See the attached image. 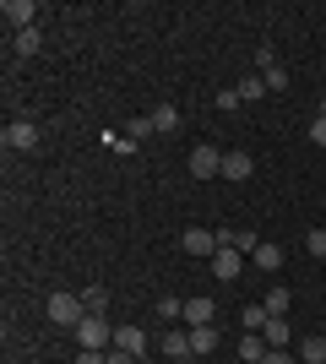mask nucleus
<instances>
[{
	"instance_id": "ddd939ff",
	"label": "nucleus",
	"mask_w": 326,
	"mask_h": 364,
	"mask_svg": "<svg viewBox=\"0 0 326 364\" xmlns=\"http://www.w3.org/2000/svg\"><path fill=\"white\" fill-rule=\"evenodd\" d=\"M158 348L169 353V359H190V332H180V326H169V332L158 337Z\"/></svg>"
},
{
	"instance_id": "f3484780",
	"label": "nucleus",
	"mask_w": 326,
	"mask_h": 364,
	"mask_svg": "<svg viewBox=\"0 0 326 364\" xmlns=\"http://www.w3.org/2000/svg\"><path fill=\"white\" fill-rule=\"evenodd\" d=\"M239 359H245V364H261L266 359V337L261 332H245V337H239Z\"/></svg>"
},
{
	"instance_id": "72a5a7b5",
	"label": "nucleus",
	"mask_w": 326,
	"mask_h": 364,
	"mask_svg": "<svg viewBox=\"0 0 326 364\" xmlns=\"http://www.w3.org/2000/svg\"><path fill=\"white\" fill-rule=\"evenodd\" d=\"M315 114H326V98H321V109H315Z\"/></svg>"
},
{
	"instance_id": "7ed1b4c3",
	"label": "nucleus",
	"mask_w": 326,
	"mask_h": 364,
	"mask_svg": "<svg viewBox=\"0 0 326 364\" xmlns=\"http://www.w3.org/2000/svg\"><path fill=\"white\" fill-rule=\"evenodd\" d=\"M190 174H196V180H212V174H223V147H212V141L190 147Z\"/></svg>"
},
{
	"instance_id": "bb28decb",
	"label": "nucleus",
	"mask_w": 326,
	"mask_h": 364,
	"mask_svg": "<svg viewBox=\"0 0 326 364\" xmlns=\"http://www.w3.org/2000/svg\"><path fill=\"white\" fill-rule=\"evenodd\" d=\"M305 250H310V256H321V261H326V228H310V234H305Z\"/></svg>"
},
{
	"instance_id": "7c9ffc66",
	"label": "nucleus",
	"mask_w": 326,
	"mask_h": 364,
	"mask_svg": "<svg viewBox=\"0 0 326 364\" xmlns=\"http://www.w3.org/2000/svg\"><path fill=\"white\" fill-rule=\"evenodd\" d=\"M109 147L120 152V158H131V152H136V141H131V136H109Z\"/></svg>"
},
{
	"instance_id": "393cba45",
	"label": "nucleus",
	"mask_w": 326,
	"mask_h": 364,
	"mask_svg": "<svg viewBox=\"0 0 326 364\" xmlns=\"http://www.w3.org/2000/svg\"><path fill=\"white\" fill-rule=\"evenodd\" d=\"M239 321H245V332H261L272 316H266V304H245V310H239Z\"/></svg>"
},
{
	"instance_id": "1a4fd4ad",
	"label": "nucleus",
	"mask_w": 326,
	"mask_h": 364,
	"mask_svg": "<svg viewBox=\"0 0 326 364\" xmlns=\"http://www.w3.org/2000/svg\"><path fill=\"white\" fill-rule=\"evenodd\" d=\"M217 245H223V240H217L212 228H185V256H207V261H212Z\"/></svg>"
},
{
	"instance_id": "9d476101",
	"label": "nucleus",
	"mask_w": 326,
	"mask_h": 364,
	"mask_svg": "<svg viewBox=\"0 0 326 364\" xmlns=\"http://www.w3.org/2000/svg\"><path fill=\"white\" fill-rule=\"evenodd\" d=\"M250 174H256V158H250V152H239V147L223 152V180H250Z\"/></svg>"
},
{
	"instance_id": "c85d7f7f",
	"label": "nucleus",
	"mask_w": 326,
	"mask_h": 364,
	"mask_svg": "<svg viewBox=\"0 0 326 364\" xmlns=\"http://www.w3.org/2000/svg\"><path fill=\"white\" fill-rule=\"evenodd\" d=\"M239 104H245V98H239V87H223V92H217V109H239Z\"/></svg>"
},
{
	"instance_id": "2eb2a0df",
	"label": "nucleus",
	"mask_w": 326,
	"mask_h": 364,
	"mask_svg": "<svg viewBox=\"0 0 326 364\" xmlns=\"http://www.w3.org/2000/svg\"><path fill=\"white\" fill-rule=\"evenodd\" d=\"M11 49H16V60H33V55H38V49H44V33H38V28H28V33H16V38H11Z\"/></svg>"
},
{
	"instance_id": "2f4dec72",
	"label": "nucleus",
	"mask_w": 326,
	"mask_h": 364,
	"mask_svg": "<svg viewBox=\"0 0 326 364\" xmlns=\"http://www.w3.org/2000/svg\"><path fill=\"white\" fill-rule=\"evenodd\" d=\"M77 364H109V353H93V348H77Z\"/></svg>"
},
{
	"instance_id": "473e14b6",
	"label": "nucleus",
	"mask_w": 326,
	"mask_h": 364,
	"mask_svg": "<svg viewBox=\"0 0 326 364\" xmlns=\"http://www.w3.org/2000/svg\"><path fill=\"white\" fill-rule=\"evenodd\" d=\"M109 364H141L136 353H125V348H109Z\"/></svg>"
},
{
	"instance_id": "f8f14e48",
	"label": "nucleus",
	"mask_w": 326,
	"mask_h": 364,
	"mask_svg": "<svg viewBox=\"0 0 326 364\" xmlns=\"http://www.w3.org/2000/svg\"><path fill=\"white\" fill-rule=\"evenodd\" d=\"M114 348H125V353H147V332H141V326H114Z\"/></svg>"
},
{
	"instance_id": "412c9836",
	"label": "nucleus",
	"mask_w": 326,
	"mask_h": 364,
	"mask_svg": "<svg viewBox=\"0 0 326 364\" xmlns=\"http://www.w3.org/2000/svg\"><path fill=\"white\" fill-rule=\"evenodd\" d=\"M239 98H245V104H256V98H266V82H261V71L239 76Z\"/></svg>"
},
{
	"instance_id": "39448f33",
	"label": "nucleus",
	"mask_w": 326,
	"mask_h": 364,
	"mask_svg": "<svg viewBox=\"0 0 326 364\" xmlns=\"http://www.w3.org/2000/svg\"><path fill=\"white\" fill-rule=\"evenodd\" d=\"M239 272H245V256H239L234 245H217V256H212V277H217V283H234Z\"/></svg>"
},
{
	"instance_id": "a211bd4d",
	"label": "nucleus",
	"mask_w": 326,
	"mask_h": 364,
	"mask_svg": "<svg viewBox=\"0 0 326 364\" xmlns=\"http://www.w3.org/2000/svg\"><path fill=\"white\" fill-rule=\"evenodd\" d=\"M217 240H223V245H234L239 256H256V245H261L256 234H250V228H229V234H217Z\"/></svg>"
},
{
	"instance_id": "f03ea898",
	"label": "nucleus",
	"mask_w": 326,
	"mask_h": 364,
	"mask_svg": "<svg viewBox=\"0 0 326 364\" xmlns=\"http://www.w3.org/2000/svg\"><path fill=\"white\" fill-rule=\"evenodd\" d=\"M77 348H93V353H109L114 348V326H109L104 316H87L77 326Z\"/></svg>"
},
{
	"instance_id": "cd10ccee",
	"label": "nucleus",
	"mask_w": 326,
	"mask_h": 364,
	"mask_svg": "<svg viewBox=\"0 0 326 364\" xmlns=\"http://www.w3.org/2000/svg\"><path fill=\"white\" fill-rule=\"evenodd\" d=\"M261 364H299V353H294V348H266Z\"/></svg>"
},
{
	"instance_id": "6e6552de",
	"label": "nucleus",
	"mask_w": 326,
	"mask_h": 364,
	"mask_svg": "<svg viewBox=\"0 0 326 364\" xmlns=\"http://www.w3.org/2000/svg\"><path fill=\"white\" fill-rule=\"evenodd\" d=\"M0 16H6V28L28 33V28H33V16H38V6H33V0H6V6H0Z\"/></svg>"
},
{
	"instance_id": "dca6fc26",
	"label": "nucleus",
	"mask_w": 326,
	"mask_h": 364,
	"mask_svg": "<svg viewBox=\"0 0 326 364\" xmlns=\"http://www.w3.org/2000/svg\"><path fill=\"white\" fill-rule=\"evenodd\" d=\"M250 261H256V267H261V272H278V267H283V245L278 240H272V245H256V256H250Z\"/></svg>"
},
{
	"instance_id": "4be33fe9",
	"label": "nucleus",
	"mask_w": 326,
	"mask_h": 364,
	"mask_svg": "<svg viewBox=\"0 0 326 364\" xmlns=\"http://www.w3.org/2000/svg\"><path fill=\"white\" fill-rule=\"evenodd\" d=\"M174 125H180V109H174V104H158V109H153V131H163V136H169Z\"/></svg>"
},
{
	"instance_id": "6ab92c4d",
	"label": "nucleus",
	"mask_w": 326,
	"mask_h": 364,
	"mask_svg": "<svg viewBox=\"0 0 326 364\" xmlns=\"http://www.w3.org/2000/svg\"><path fill=\"white\" fill-rule=\"evenodd\" d=\"M266 316H288V304H294V294H288V289H283V283H272V289H266Z\"/></svg>"
},
{
	"instance_id": "a878e982",
	"label": "nucleus",
	"mask_w": 326,
	"mask_h": 364,
	"mask_svg": "<svg viewBox=\"0 0 326 364\" xmlns=\"http://www.w3.org/2000/svg\"><path fill=\"white\" fill-rule=\"evenodd\" d=\"M125 136H131V141H147V136H153V114H136V120L125 125Z\"/></svg>"
},
{
	"instance_id": "0eeeda50",
	"label": "nucleus",
	"mask_w": 326,
	"mask_h": 364,
	"mask_svg": "<svg viewBox=\"0 0 326 364\" xmlns=\"http://www.w3.org/2000/svg\"><path fill=\"white\" fill-rule=\"evenodd\" d=\"M212 321H217V304L207 299V294L185 299V332H196V326H212Z\"/></svg>"
},
{
	"instance_id": "b1692460",
	"label": "nucleus",
	"mask_w": 326,
	"mask_h": 364,
	"mask_svg": "<svg viewBox=\"0 0 326 364\" xmlns=\"http://www.w3.org/2000/svg\"><path fill=\"white\" fill-rule=\"evenodd\" d=\"M153 310H158V321H180V316H185V299H174V294H163V299H158Z\"/></svg>"
},
{
	"instance_id": "4468645a",
	"label": "nucleus",
	"mask_w": 326,
	"mask_h": 364,
	"mask_svg": "<svg viewBox=\"0 0 326 364\" xmlns=\"http://www.w3.org/2000/svg\"><path fill=\"white\" fill-rule=\"evenodd\" d=\"M294 353H299V364H326V337H299L294 343Z\"/></svg>"
},
{
	"instance_id": "c756f323",
	"label": "nucleus",
	"mask_w": 326,
	"mask_h": 364,
	"mask_svg": "<svg viewBox=\"0 0 326 364\" xmlns=\"http://www.w3.org/2000/svg\"><path fill=\"white\" fill-rule=\"evenodd\" d=\"M310 141H315V147H326V114H315V120H310Z\"/></svg>"
},
{
	"instance_id": "20e7f679",
	"label": "nucleus",
	"mask_w": 326,
	"mask_h": 364,
	"mask_svg": "<svg viewBox=\"0 0 326 364\" xmlns=\"http://www.w3.org/2000/svg\"><path fill=\"white\" fill-rule=\"evenodd\" d=\"M0 141H6L11 152H33V147H38V125H33V120H11L6 131H0Z\"/></svg>"
},
{
	"instance_id": "f257e3e1",
	"label": "nucleus",
	"mask_w": 326,
	"mask_h": 364,
	"mask_svg": "<svg viewBox=\"0 0 326 364\" xmlns=\"http://www.w3.org/2000/svg\"><path fill=\"white\" fill-rule=\"evenodd\" d=\"M49 321L77 332L82 321H87V304H82V294H49Z\"/></svg>"
},
{
	"instance_id": "423d86ee",
	"label": "nucleus",
	"mask_w": 326,
	"mask_h": 364,
	"mask_svg": "<svg viewBox=\"0 0 326 364\" xmlns=\"http://www.w3.org/2000/svg\"><path fill=\"white\" fill-rule=\"evenodd\" d=\"M256 65H261V82H266V92H288V71L278 65V55H272V49H261V55H256Z\"/></svg>"
},
{
	"instance_id": "aec40b11",
	"label": "nucleus",
	"mask_w": 326,
	"mask_h": 364,
	"mask_svg": "<svg viewBox=\"0 0 326 364\" xmlns=\"http://www.w3.org/2000/svg\"><path fill=\"white\" fill-rule=\"evenodd\" d=\"M82 304H87V316H104V310H109V289H104V283L82 289Z\"/></svg>"
},
{
	"instance_id": "9b49d317",
	"label": "nucleus",
	"mask_w": 326,
	"mask_h": 364,
	"mask_svg": "<svg viewBox=\"0 0 326 364\" xmlns=\"http://www.w3.org/2000/svg\"><path fill=\"white\" fill-rule=\"evenodd\" d=\"M261 337H266V348H294V326H288V321L283 316H272L261 326Z\"/></svg>"
},
{
	"instance_id": "5701e85b",
	"label": "nucleus",
	"mask_w": 326,
	"mask_h": 364,
	"mask_svg": "<svg viewBox=\"0 0 326 364\" xmlns=\"http://www.w3.org/2000/svg\"><path fill=\"white\" fill-rule=\"evenodd\" d=\"M217 348V326H196L190 332V353H212Z\"/></svg>"
}]
</instances>
